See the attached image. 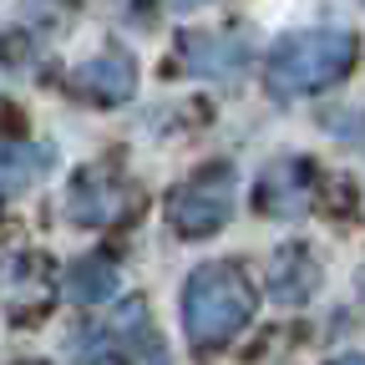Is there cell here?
I'll return each instance as SVG.
<instances>
[{"label": "cell", "instance_id": "6da1fadb", "mask_svg": "<svg viewBox=\"0 0 365 365\" xmlns=\"http://www.w3.org/2000/svg\"><path fill=\"white\" fill-rule=\"evenodd\" d=\"M259 309V294L249 284V274L234 259L198 264L182 284V330L198 355H213L234 340Z\"/></svg>", "mask_w": 365, "mask_h": 365}, {"label": "cell", "instance_id": "7a4b0ae2", "mask_svg": "<svg viewBox=\"0 0 365 365\" xmlns=\"http://www.w3.org/2000/svg\"><path fill=\"white\" fill-rule=\"evenodd\" d=\"M360 56V41L340 26H319V31H294L284 41H274L269 51V66H264V81L279 102L289 97H314L335 81L350 76Z\"/></svg>", "mask_w": 365, "mask_h": 365}, {"label": "cell", "instance_id": "3957f363", "mask_svg": "<svg viewBox=\"0 0 365 365\" xmlns=\"http://www.w3.org/2000/svg\"><path fill=\"white\" fill-rule=\"evenodd\" d=\"M71 355L81 365H168V345H163L158 325L148 319L143 299L117 304L107 325H86L71 340Z\"/></svg>", "mask_w": 365, "mask_h": 365}, {"label": "cell", "instance_id": "277c9868", "mask_svg": "<svg viewBox=\"0 0 365 365\" xmlns=\"http://www.w3.org/2000/svg\"><path fill=\"white\" fill-rule=\"evenodd\" d=\"M234 168L213 163L203 173H193L188 182H178L173 198H168V223L178 228L182 239H208L234 218Z\"/></svg>", "mask_w": 365, "mask_h": 365}, {"label": "cell", "instance_id": "5b68a950", "mask_svg": "<svg viewBox=\"0 0 365 365\" xmlns=\"http://www.w3.org/2000/svg\"><path fill=\"white\" fill-rule=\"evenodd\" d=\"M132 208H137V188L112 168H81L66 188V218L81 228H112L132 218Z\"/></svg>", "mask_w": 365, "mask_h": 365}, {"label": "cell", "instance_id": "8992f818", "mask_svg": "<svg viewBox=\"0 0 365 365\" xmlns=\"http://www.w3.org/2000/svg\"><path fill=\"white\" fill-rule=\"evenodd\" d=\"M178 61L193 76H213V81H234L249 66V41L239 31H188L178 41Z\"/></svg>", "mask_w": 365, "mask_h": 365}, {"label": "cell", "instance_id": "52a82bcc", "mask_svg": "<svg viewBox=\"0 0 365 365\" xmlns=\"http://www.w3.org/2000/svg\"><path fill=\"white\" fill-rule=\"evenodd\" d=\"M309 193H314V182H309V163L304 158H279V163H269L264 178H259V213L269 218H299L309 208Z\"/></svg>", "mask_w": 365, "mask_h": 365}, {"label": "cell", "instance_id": "ba28073f", "mask_svg": "<svg viewBox=\"0 0 365 365\" xmlns=\"http://www.w3.org/2000/svg\"><path fill=\"white\" fill-rule=\"evenodd\" d=\"M71 91L86 102H97V107H122L137 91V66L122 51H102V56H91L71 71Z\"/></svg>", "mask_w": 365, "mask_h": 365}, {"label": "cell", "instance_id": "9c48e42d", "mask_svg": "<svg viewBox=\"0 0 365 365\" xmlns=\"http://www.w3.org/2000/svg\"><path fill=\"white\" fill-rule=\"evenodd\" d=\"M0 294H6L11 314L26 319V314H41L51 304V264L41 254H11L0 264Z\"/></svg>", "mask_w": 365, "mask_h": 365}, {"label": "cell", "instance_id": "30bf717a", "mask_svg": "<svg viewBox=\"0 0 365 365\" xmlns=\"http://www.w3.org/2000/svg\"><path fill=\"white\" fill-rule=\"evenodd\" d=\"M314 289H319V264H314V254H309L304 244H284L279 254H274V264H269V294H274V304L299 309V304L314 299Z\"/></svg>", "mask_w": 365, "mask_h": 365}, {"label": "cell", "instance_id": "8fae6325", "mask_svg": "<svg viewBox=\"0 0 365 365\" xmlns=\"http://www.w3.org/2000/svg\"><path fill=\"white\" fill-rule=\"evenodd\" d=\"M46 168H51V148H41V143H6V137H0V198L31 188L36 178H46Z\"/></svg>", "mask_w": 365, "mask_h": 365}, {"label": "cell", "instance_id": "7c38bea8", "mask_svg": "<svg viewBox=\"0 0 365 365\" xmlns=\"http://www.w3.org/2000/svg\"><path fill=\"white\" fill-rule=\"evenodd\" d=\"M112 289H117V264L107 254H86L66 269V294L76 304H102L112 299Z\"/></svg>", "mask_w": 365, "mask_h": 365}, {"label": "cell", "instance_id": "4fadbf2b", "mask_svg": "<svg viewBox=\"0 0 365 365\" xmlns=\"http://www.w3.org/2000/svg\"><path fill=\"white\" fill-rule=\"evenodd\" d=\"M330 365H365V355H340V360H330Z\"/></svg>", "mask_w": 365, "mask_h": 365}, {"label": "cell", "instance_id": "5bb4252c", "mask_svg": "<svg viewBox=\"0 0 365 365\" xmlns=\"http://www.w3.org/2000/svg\"><path fill=\"white\" fill-rule=\"evenodd\" d=\"M173 6H182V11H188V6H203V0H173Z\"/></svg>", "mask_w": 365, "mask_h": 365}, {"label": "cell", "instance_id": "9a60e30c", "mask_svg": "<svg viewBox=\"0 0 365 365\" xmlns=\"http://www.w3.org/2000/svg\"><path fill=\"white\" fill-rule=\"evenodd\" d=\"M360 299H365V269H360Z\"/></svg>", "mask_w": 365, "mask_h": 365}, {"label": "cell", "instance_id": "2e32d148", "mask_svg": "<svg viewBox=\"0 0 365 365\" xmlns=\"http://www.w3.org/2000/svg\"><path fill=\"white\" fill-rule=\"evenodd\" d=\"M26 365H46V360H26Z\"/></svg>", "mask_w": 365, "mask_h": 365}]
</instances>
